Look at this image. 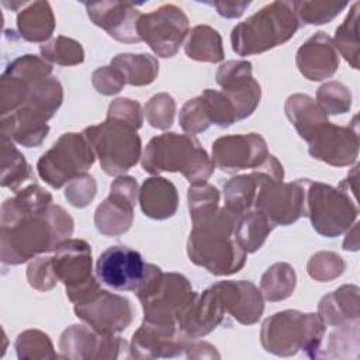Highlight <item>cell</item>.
<instances>
[{"mask_svg": "<svg viewBox=\"0 0 360 360\" xmlns=\"http://www.w3.org/2000/svg\"><path fill=\"white\" fill-rule=\"evenodd\" d=\"M62 100L63 89L52 76V65L35 55L18 56L0 80L1 134L22 146H39Z\"/></svg>", "mask_w": 360, "mask_h": 360, "instance_id": "1", "label": "cell"}, {"mask_svg": "<svg viewBox=\"0 0 360 360\" xmlns=\"http://www.w3.org/2000/svg\"><path fill=\"white\" fill-rule=\"evenodd\" d=\"M73 218L38 184L17 190L1 205V262L21 264L56 250L73 233Z\"/></svg>", "mask_w": 360, "mask_h": 360, "instance_id": "2", "label": "cell"}, {"mask_svg": "<svg viewBox=\"0 0 360 360\" xmlns=\"http://www.w3.org/2000/svg\"><path fill=\"white\" fill-rule=\"evenodd\" d=\"M193 229L187 240L190 260L214 276L238 273L246 262V252L235 238L238 215L226 207H212L190 215Z\"/></svg>", "mask_w": 360, "mask_h": 360, "instance_id": "3", "label": "cell"}, {"mask_svg": "<svg viewBox=\"0 0 360 360\" xmlns=\"http://www.w3.org/2000/svg\"><path fill=\"white\" fill-rule=\"evenodd\" d=\"M145 172H180L190 184H202L214 173L215 165L191 134L165 132L152 138L141 158Z\"/></svg>", "mask_w": 360, "mask_h": 360, "instance_id": "4", "label": "cell"}, {"mask_svg": "<svg viewBox=\"0 0 360 360\" xmlns=\"http://www.w3.org/2000/svg\"><path fill=\"white\" fill-rule=\"evenodd\" d=\"M300 25L294 1H273L233 27L232 49L239 56L266 52L292 38Z\"/></svg>", "mask_w": 360, "mask_h": 360, "instance_id": "5", "label": "cell"}, {"mask_svg": "<svg viewBox=\"0 0 360 360\" xmlns=\"http://www.w3.org/2000/svg\"><path fill=\"white\" fill-rule=\"evenodd\" d=\"M325 323L318 314L285 309L269 316L260 330L262 346L276 356H292L300 350L319 357Z\"/></svg>", "mask_w": 360, "mask_h": 360, "instance_id": "6", "label": "cell"}, {"mask_svg": "<svg viewBox=\"0 0 360 360\" xmlns=\"http://www.w3.org/2000/svg\"><path fill=\"white\" fill-rule=\"evenodd\" d=\"M138 128L131 122L107 115L105 121L87 127L83 135L93 148L101 169L110 176H122L141 159Z\"/></svg>", "mask_w": 360, "mask_h": 360, "instance_id": "7", "label": "cell"}, {"mask_svg": "<svg viewBox=\"0 0 360 360\" xmlns=\"http://www.w3.org/2000/svg\"><path fill=\"white\" fill-rule=\"evenodd\" d=\"M193 294L191 284L183 274L163 273L152 263H148L146 276L136 290L143 321L163 325H176L177 314Z\"/></svg>", "mask_w": 360, "mask_h": 360, "instance_id": "8", "label": "cell"}, {"mask_svg": "<svg viewBox=\"0 0 360 360\" xmlns=\"http://www.w3.org/2000/svg\"><path fill=\"white\" fill-rule=\"evenodd\" d=\"M307 217L319 235L335 238L352 228L359 217V207L339 187L311 181L307 190Z\"/></svg>", "mask_w": 360, "mask_h": 360, "instance_id": "9", "label": "cell"}, {"mask_svg": "<svg viewBox=\"0 0 360 360\" xmlns=\"http://www.w3.org/2000/svg\"><path fill=\"white\" fill-rule=\"evenodd\" d=\"M96 153L83 134H63L38 160L39 177L52 188H60L73 179L86 174Z\"/></svg>", "mask_w": 360, "mask_h": 360, "instance_id": "10", "label": "cell"}, {"mask_svg": "<svg viewBox=\"0 0 360 360\" xmlns=\"http://www.w3.org/2000/svg\"><path fill=\"white\" fill-rule=\"evenodd\" d=\"M91 249L83 239H68L52 256V264L59 281L66 287V295L76 304L97 292L101 287L93 276Z\"/></svg>", "mask_w": 360, "mask_h": 360, "instance_id": "11", "label": "cell"}, {"mask_svg": "<svg viewBox=\"0 0 360 360\" xmlns=\"http://www.w3.org/2000/svg\"><path fill=\"white\" fill-rule=\"evenodd\" d=\"M138 35L160 58H172L188 34V18L176 4H163L159 8L141 14Z\"/></svg>", "mask_w": 360, "mask_h": 360, "instance_id": "12", "label": "cell"}, {"mask_svg": "<svg viewBox=\"0 0 360 360\" xmlns=\"http://www.w3.org/2000/svg\"><path fill=\"white\" fill-rule=\"evenodd\" d=\"M309 179L295 181H270L259 191L255 207L263 212L273 226L291 225L307 215V190Z\"/></svg>", "mask_w": 360, "mask_h": 360, "instance_id": "13", "label": "cell"}, {"mask_svg": "<svg viewBox=\"0 0 360 360\" xmlns=\"http://www.w3.org/2000/svg\"><path fill=\"white\" fill-rule=\"evenodd\" d=\"M75 314L101 335H115L125 330L134 318L129 300L103 288L91 297L76 302Z\"/></svg>", "mask_w": 360, "mask_h": 360, "instance_id": "14", "label": "cell"}, {"mask_svg": "<svg viewBox=\"0 0 360 360\" xmlns=\"http://www.w3.org/2000/svg\"><path fill=\"white\" fill-rule=\"evenodd\" d=\"M148 263L139 252L124 246L114 245L105 249L97 259V280L117 291H135L146 276Z\"/></svg>", "mask_w": 360, "mask_h": 360, "instance_id": "15", "label": "cell"}, {"mask_svg": "<svg viewBox=\"0 0 360 360\" xmlns=\"http://www.w3.org/2000/svg\"><path fill=\"white\" fill-rule=\"evenodd\" d=\"M138 183L131 176H118L110 187V195L97 207L94 225L105 236L125 233L134 222V207L138 197Z\"/></svg>", "mask_w": 360, "mask_h": 360, "instance_id": "16", "label": "cell"}, {"mask_svg": "<svg viewBox=\"0 0 360 360\" xmlns=\"http://www.w3.org/2000/svg\"><path fill=\"white\" fill-rule=\"evenodd\" d=\"M264 138L259 134L225 135L212 143V162L224 173L255 170L269 158Z\"/></svg>", "mask_w": 360, "mask_h": 360, "instance_id": "17", "label": "cell"}, {"mask_svg": "<svg viewBox=\"0 0 360 360\" xmlns=\"http://www.w3.org/2000/svg\"><path fill=\"white\" fill-rule=\"evenodd\" d=\"M284 170L276 156L269 155L266 162L248 174L235 176L224 184V207L240 215L255 207L262 187L270 181H283Z\"/></svg>", "mask_w": 360, "mask_h": 360, "instance_id": "18", "label": "cell"}, {"mask_svg": "<svg viewBox=\"0 0 360 360\" xmlns=\"http://www.w3.org/2000/svg\"><path fill=\"white\" fill-rule=\"evenodd\" d=\"M308 152L312 158L336 167L354 163L359 156L357 117L347 127L328 122L309 142Z\"/></svg>", "mask_w": 360, "mask_h": 360, "instance_id": "19", "label": "cell"}, {"mask_svg": "<svg viewBox=\"0 0 360 360\" xmlns=\"http://www.w3.org/2000/svg\"><path fill=\"white\" fill-rule=\"evenodd\" d=\"M125 340L114 335H101L89 325H72L59 339L60 357L65 359H117Z\"/></svg>", "mask_w": 360, "mask_h": 360, "instance_id": "20", "label": "cell"}, {"mask_svg": "<svg viewBox=\"0 0 360 360\" xmlns=\"http://www.w3.org/2000/svg\"><path fill=\"white\" fill-rule=\"evenodd\" d=\"M224 315L225 309L212 287L201 294L194 291L176 316L177 330L184 338L198 339L214 330L222 322Z\"/></svg>", "mask_w": 360, "mask_h": 360, "instance_id": "21", "label": "cell"}, {"mask_svg": "<svg viewBox=\"0 0 360 360\" xmlns=\"http://www.w3.org/2000/svg\"><path fill=\"white\" fill-rule=\"evenodd\" d=\"M187 340L176 325H163L143 321L132 335L129 356L135 359L176 357L186 350Z\"/></svg>", "mask_w": 360, "mask_h": 360, "instance_id": "22", "label": "cell"}, {"mask_svg": "<svg viewBox=\"0 0 360 360\" xmlns=\"http://www.w3.org/2000/svg\"><path fill=\"white\" fill-rule=\"evenodd\" d=\"M89 18L94 25L103 28L110 37L120 42H139L138 20L141 11L125 1H97L84 3Z\"/></svg>", "mask_w": 360, "mask_h": 360, "instance_id": "23", "label": "cell"}, {"mask_svg": "<svg viewBox=\"0 0 360 360\" xmlns=\"http://www.w3.org/2000/svg\"><path fill=\"white\" fill-rule=\"evenodd\" d=\"M217 292L225 314L242 325L256 323L264 311V301L260 290L250 281L228 280L211 285Z\"/></svg>", "mask_w": 360, "mask_h": 360, "instance_id": "24", "label": "cell"}, {"mask_svg": "<svg viewBox=\"0 0 360 360\" xmlns=\"http://www.w3.org/2000/svg\"><path fill=\"white\" fill-rule=\"evenodd\" d=\"M295 63L305 79L321 82L332 77L338 70L339 53L332 38L326 32L319 31L298 48Z\"/></svg>", "mask_w": 360, "mask_h": 360, "instance_id": "25", "label": "cell"}, {"mask_svg": "<svg viewBox=\"0 0 360 360\" xmlns=\"http://www.w3.org/2000/svg\"><path fill=\"white\" fill-rule=\"evenodd\" d=\"M138 198L142 212L159 221L173 217L179 205V194L174 184L159 176L149 177L143 181Z\"/></svg>", "mask_w": 360, "mask_h": 360, "instance_id": "26", "label": "cell"}, {"mask_svg": "<svg viewBox=\"0 0 360 360\" xmlns=\"http://www.w3.org/2000/svg\"><path fill=\"white\" fill-rule=\"evenodd\" d=\"M285 115L295 127L298 135L308 143L325 127L329 120L328 114L318 103L307 94H292L285 100Z\"/></svg>", "mask_w": 360, "mask_h": 360, "instance_id": "27", "label": "cell"}, {"mask_svg": "<svg viewBox=\"0 0 360 360\" xmlns=\"http://www.w3.org/2000/svg\"><path fill=\"white\" fill-rule=\"evenodd\" d=\"M318 315L328 326L359 322V287L342 285L325 295L319 301Z\"/></svg>", "mask_w": 360, "mask_h": 360, "instance_id": "28", "label": "cell"}, {"mask_svg": "<svg viewBox=\"0 0 360 360\" xmlns=\"http://www.w3.org/2000/svg\"><path fill=\"white\" fill-rule=\"evenodd\" d=\"M20 35L30 42L48 41L55 30V17L48 1L25 3L17 14Z\"/></svg>", "mask_w": 360, "mask_h": 360, "instance_id": "29", "label": "cell"}, {"mask_svg": "<svg viewBox=\"0 0 360 360\" xmlns=\"http://www.w3.org/2000/svg\"><path fill=\"white\" fill-rule=\"evenodd\" d=\"M111 66L118 69L131 86L150 84L159 73L158 59L148 53H118L111 59Z\"/></svg>", "mask_w": 360, "mask_h": 360, "instance_id": "30", "label": "cell"}, {"mask_svg": "<svg viewBox=\"0 0 360 360\" xmlns=\"http://www.w3.org/2000/svg\"><path fill=\"white\" fill-rule=\"evenodd\" d=\"M273 228L274 226L263 212L252 208L238 215L235 224V238L246 253H253L262 248Z\"/></svg>", "mask_w": 360, "mask_h": 360, "instance_id": "31", "label": "cell"}, {"mask_svg": "<svg viewBox=\"0 0 360 360\" xmlns=\"http://www.w3.org/2000/svg\"><path fill=\"white\" fill-rule=\"evenodd\" d=\"M184 51L194 60L211 63L221 62L225 55L219 32L210 25H195L188 31Z\"/></svg>", "mask_w": 360, "mask_h": 360, "instance_id": "32", "label": "cell"}, {"mask_svg": "<svg viewBox=\"0 0 360 360\" xmlns=\"http://www.w3.org/2000/svg\"><path fill=\"white\" fill-rule=\"evenodd\" d=\"M31 176V166L11 139L1 134V186L17 191Z\"/></svg>", "mask_w": 360, "mask_h": 360, "instance_id": "33", "label": "cell"}, {"mask_svg": "<svg viewBox=\"0 0 360 360\" xmlns=\"http://www.w3.org/2000/svg\"><path fill=\"white\" fill-rule=\"evenodd\" d=\"M297 283L294 269L288 263H274L270 266L260 280V292L269 301H281L288 298Z\"/></svg>", "mask_w": 360, "mask_h": 360, "instance_id": "34", "label": "cell"}, {"mask_svg": "<svg viewBox=\"0 0 360 360\" xmlns=\"http://www.w3.org/2000/svg\"><path fill=\"white\" fill-rule=\"evenodd\" d=\"M359 1H354L345 21L336 28L333 45L353 69H359Z\"/></svg>", "mask_w": 360, "mask_h": 360, "instance_id": "35", "label": "cell"}, {"mask_svg": "<svg viewBox=\"0 0 360 360\" xmlns=\"http://www.w3.org/2000/svg\"><path fill=\"white\" fill-rule=\"evenodd\" d=\"M41 55L45 60L53 62L60 66H73L84 60V51L80 42L59 35L49 42H45L39 46Z\"/></svg>", "mask_w": 360, "mask_h": 360, "instance_id": "36", "label": "cell"}, {"mask_svg": "<svg viewBox=\"0 0 360 360\" xmlns=\"http://www.w3.org/2000/svg\"><path fill=\"white\" fill-rule=\"evenodd\" d=\"M18 359H56L49 336L37 329H28L18 335L15 340Z\"/></svg>", "mask_w": 360, "mask_h": 360, "instance_id": "37", "label": "cell"}, {"mask_svg": "<svg viewBox=\"0 0 360 360\" xmlns=\"http://www.w3.org/2000/svg\"><path fill=\"white\" fill-rule=\"evenodd\" d=\"M347 7V3L335 1H294L295 14L302 24H326L332 21L342 10Z\"/></svg>", "mask_w": 360, "mask_h": 360, "instance_id": "38", "label": "cell"}, {"mask_svg": "<svg viewBox=\"0 0 360 360\" xmlns=\"http://www.w3.org/2000/svg\"><path fill=\"white\" fill-rule=\"evenodd\" d=\"M359 352V322L346 323L338 326V330L332 332L326 350L321 353V357H330V359H345L350 357V350Z\"/></svg>", "mask_w": 360, "mask_h": 360, "instance_id": "39", "label": "cell"}, {"mask_svg": "<svg viewBox=\"0 0 360 360\" xmlns=\"http://www.w3.org/2000/svg\"><path fill=\"white\" fill-rule=\"evenodd\" d=\"M316 103L326 114H345L350 110V90L339 82H328L316 91Z\"/></svg>", "mask_w": 360, "mask_h": 360, "instance_id": "40", "label": "cell"}, {"mask_svg": "<svg viewBox=\"0 0 360 360\" xmlns=\"http://www.w3.org/2000/svg\"><path fill=\"white\" fill-rule=\"evenodd\" d=\"M200 96L205 104L211 124L226 128L232 125L235 121H238L235 110L222 90L217 91L212 89H205Z\"/></svg>", "mask_w": 360, "mask_h": 360, "instance_id": "41", "label": "cell"}, {"mask_svg": "<svg viewBox=\"0 0 360 360\" xmlns=\"http://www.w3.org/2000/svg\"><path fill=\"white\" fill-rule=\"evenodd\" d=\"M176 112V101L167 93H158L145 104L146 121L150 127L158 129H167L172 127Z\"/></svg>", "mask_w": 360, "mask_h": 360, "instance_id": "42", "label": "cell"}, {"mask_svg": "<svg viewBox=\"0 0 360 360\" xmlns=\"http://www.w3.org/2000/svg\"><path fill=\"white\" fill-rule=\"evenodd\" d=\"M343 259L335 252H318L307 264L308 274L316 281H330L345 271Z\"/></svg>", "mask_w": 360, "mask_h": 360, "instance_id": "43", "label": "cell"}, {"mask_svg": "<svg viewBox=\"0 0 360 360\" xmlns=\"http://www.w3.org/2000/svg\"><path fill=\"white\" fill-rule=\"evenodd\" d=\"M179 122H180V127L191 135L202 132L211 125V121L207 114V108L201 96L193 100H188L181 107Z\"/></svg>", "mask_w": 360, "mask_h": 360, "instance_id": "44", "label": "cell"}, {"mask_svg": "<svg viewBox=\"0 0 360 360\" xmlns=\"http://www.w3.org/2000/svg\"><path fill=\"white\" fill-rule=\"evenodd\" d=\"M252 79V63L249 60H228L217 72V83L222 89L239 87Z\"/></svg>", "mask_w": 360, "mask_h": 360, "instance_id": "45", "label": "cell"}, {"mask_svg": "<svg viewBox=\"0 0 360 360\" xmlns=\"http://www.w3.org/2000/svg\"><path fill=\"white\" fill-rule=\"evenodd\" d=\"M27 278L30 285L35 290L48 291L53 288L59 280L53 270L52 257H38L31 262L27 269Z\"/></svg>", "mask_w": 360, "mask_h": 360, "instance_id": "46", "label": "cell"}, {"mask_svg": "<svg viewBox=\"0 0 360 360\" xmlns=\"http://www.w3.org/2000/svg\"><path fill=\"white\" fill-rule=\"evenodd\" d=\"M96 190L97 187L94 179L86 173L68 183L65 197L73 207L83 208L89 205L90 201L94 198Z\"/></svg>", "mask_w": 360, "mask_h": 360, "instance_id": "47", "label": "cell"}, {"mask_svg": "<svg viewBox=\"0 0 360 360\" xmlns=\"http://www.w3.org/2000/svg\"><path fill=\"white\" fill-rule=\"evenodd\" d=\"M91 82L94 89L104 96H112L122 90L127 84L122 73L112 66H103L93 72Z\"/></svg>", "mask_w": 360, "mask_h": 360, "instance_id": "48", "label": "cell"}, {"mask_svg": "<svg viewBox=\"0 0 360 360\" xmlns=\"http://www.w3.org/2000/svg\"><path fill=\"white\" fill-rule=\"evenodd\" d=\"M107 115L125 120V121L131 122L134 127H136L138 129L141 128V125L143 122L139 103L134 101L131 98H117V100H114L108 107Z\"/></svg>", "mask_w": 360, "mask_h": 360, "instance_id": "49", "label": "cell"}, {"mask_svg": "<svg viewBox=\"0 0 360 360\" xmlns=\"http://www.w3.org/2000/svg\"><path fill=\"white\" fill-rule=\"evenodd\" d=\"M210 6L217 8V13L225 18H238L250 6V1H211Z\"/></svg>", "mask_w": 360, "mask_h": 360, "instance_id": "50", "label": "cell"}, {"mask_svg": "<svg viewBox=\"0 0 360 360\" xmlns=\"http://www.w3.org/2000/svg\"><path fill=\"white\" fill-rule=\"evenodd\" d=\"M357 169L359 166H354L353 170L349 173V176L339 184V188L347 193L354 200H356V190H357Z\"/></svg>", "mask_w": 360, "mask_h": 360, "instance_id": "51", "label": "cell"}]
</instances>
